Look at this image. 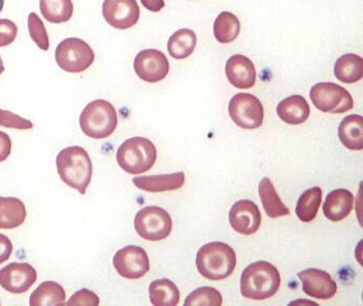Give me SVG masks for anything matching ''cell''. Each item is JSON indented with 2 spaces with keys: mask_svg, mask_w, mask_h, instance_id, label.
<instances>
[{
  "mask_svg": "<svg viewBox=\"0 0 363 306\" xmlns=\"http://www.w3.org/2000/svg\"><path fill=\"white\" fill-rule=\"evenodd\" d=\"M57 169L61 180L84 195L93 176V164L86 149L71 146L57 155Z\"/></svg>",
  "mask_w": 363,
  "mask_h": 306,
  "instance_id": "6da1fadb",
  "label": "cell"
},
{
  "mask_svg": "<svg viewBox=\"0 0 363 306\" xmlns=\"http://www.w3.org/2000/svg\"><path fill=\"white\" fill-rule=\"evenodd\" d=\"M280 273L269 261L250 264L241 276V293L250 300H267L276 295L280 287Z\"/></svg>",
  "mask_w": 363,
  "mask_h": 306,
  "instance_id": "7a4b0ae2",
  "label": "cell"
},
{
  "mask_svg": "<svg viewBox=\"0 0 363 306\" xmlns=\"http://www.w3.org/2000/svg\"><path fill=\"white\" fill-rule=\"evenodd\" d=\"M237 266V255L229 244L220 242L206 244L196 255V267L203 278L220 280L233 274Z\"/></svg>",
  "mask_w": 363,
  "mask_h": 306,
  "instance_id": "3957f363",
  "label": "cell"
},
{
  "mask_svg": "<svg viewBox=\"0 0 363 306\" xmlns=\"http://www.w3.org/2000/svg\"><path fill=\"white\" fill-rule=\"evenodd\" d=\"M116 108L107 100L97 99L90 102L80 115L79 125L88 137L104 140L109 137L118 127Z\"/></svg>",
  "mask_w": 363,
  "mask_h": 306,
  "instance_id": "277c9868",
  "label": "cell"
},
{
  "mask_svg": "<svg viewBox=\"0 0 363 306\" xmlns=\"http://www.w3.org/2000/svg\"><path fill=\"white\" fill-rule=\"evenodd\" d=\"M157 149L148 138L135 137L125 140L116 152V161L123 170L130 174L148 171L156 163Z\"/></svg>",
  "mask_w": 363,
  "mask_h": 306,
  "instance_id": "5b68a950",
  "label": "cell"
},
{
  "mask_svg": "<svg viewBox=\"0 0 363 306\" xmlns=\"http://www.w3.org/2000/svg\"><path fill=\"white\" fill-rule=\"evenodd\" d=\"M55 57L61 69L78 74L94 63L95 53L90 45L82 38H69L58 45Z\"/></svg>",
  "mask_w": 363,
  "mask_h": 306,
  "instance_id": "8992f818",
  "label": "cell"
},
{
  "mask_svg": "<svg viewBox=\"0 0 363 306\" xmlns=\"http://www.w3.org/2000/svg\"><path fill=\"white\" fill-rule=\"evenodd\" d=\"M135 229L143 239L159 242L169 237L173 220L162 208L146 206L135 215Z\"/></svg>",
  "mask_w": 363,
  "mask_h": 306,
  "instance_id": "52a82bcc",
  "label": "cell"
},
{
  "mask_svg": "<svg viewBox=\"0 0 363 306\" xmlns=\"http://www.w3.org/2000/svg\"><path fill=\"white\" fill-rule=\"evenodd\" d=\"M310 99L316 108L331 114H342L354 108L350 91L333 82L316 83L310 89Z\"/></svg>",
  "mask_w": 363,
  "mask_h": 306,
  "instance_id": "ba28073f",
  "label": "cell"
},
{
  "mask_svg": "<svg viewBox=\"0 0 363 306\" xmlns=\"http://www.w3.org/2000/svg\"><path fill=\"white\" fill-rule=\"evenodd\" d=\"M229 115L235 125L246 130L261 127L264 119V108L256 96L239 93L231 98L228 106Z\"/></svg>",
  "mask_w": 363,
  "mask_h": 306,
  "instance_id": "9c48e42d",
  "label": "cell"
},
{
  "mask_svg": "<svg viewBox=\"0 0 363 306\" xmlns=\"http://www.w3.org/2000/svg\"><path fill=\"white\" fill-rule=\"evenodd\" d=\"M113 266L118 273L128 280L143 278L150 271V259L141 246H126L113 257Z\"/></svg>",
  "mask_w": 363,
  "mask_h": 306,
  "instance_id": "30bf717a",
  "label": "cell"
},
{
  "mask_svg": "<svg viewBox=\"0 0 363 306\" xmlns=\"http://www.w3.org/2000/svg\"><path fill=\"white\" fill-rule=\"evenodd\" d=\"M135 72L140 79L146 82L156 83L167 78L169 72V62L162 51L145 49L140 51L135 59Z\"/></svg>",
  "mask_w": 363,
  "mask_h": 306,
  "instance_id": "8fae6325",
  "label": "cell"
},
{
  "mask_svg": "<svg viewBox=\"0 0 363 306\" xmlns=\"http://www.w3.org/2000/svg\"><path fill=\"white\" fill-rule=\"evenodd\" d=\"M37 278V270L30 264L11 263L0 270V286L14 295L28 291Z\"/></svg>",
  "mask_w": 363,
  "mask_h": 306,
  "instance_id": "7c38bea8",
  "label": "cell"
},
{
  "mask_svg": "<svg viewBox=\"0 0 363 306\" xmlns=\"http://www.w3.org/2000/svg\"><path fill=\"white\" fill-rule=\"evenodd\" d=\"M103 15L105 21L116 29H129L139 21V4L137 0H105Z\"/></svg>",
  "mask_w": 363,
  "mask_h": 306,
  "instance_id": "4fadbf2b",
  "label": "cell"
},
{
  "mask_svg": "<svg viewBox=\"0 0 363 306\" xmlns=\"http://www.w3.org/2000/svg\"><path fill=\"white\" fill-rule=\"evenodd\" d=\"M261 212L258 205L250 200L235 202L229 212V222L238 233L252 235L261 225Z\"/></svg>",
  "mask_w": 363,
  "mask_h": 306,
  "instance_id": "5bb4252c",
  "label": "cell"
},
{
  "mask_svg": "<svg viewBox=\"0 0 363 306\" xmlns=\"http://www.w3.org/2000/svg\"><path fill=\"white\" fill-rule=\"evenodd\" d=\"M303 293L315 299L328 300L337 293V283L328 272L310 268L298 273Z\"/></svg>",
  "mask_w": 363,
  "mask_h": 306,
  "instance_id": "9a60e30c",
  "label": "cell"
},
{
  "mask_svg": "<svg viewBox=\"0 0 363 306\" xmlns=\"http://www.w3.org/2000/svg\"><path fill=\"white\" fill-rule=\"evenodd\" d=\"M227 79L237 89H250L256 83L257 72L252 60L243 55H235L225 66Z\"/></svg>",
  "mask_w": 363,
  "mask_h": 306,
  "instance_id": "2e32d148",
  "label": "cell"
},
{
  "mask_svg": "<svg viewBox=\"0 0 363 306\" xmlns=\"http://www.w3.org/2000/svg\"><path fill=\"white\" fill-rule=\"evenodd\" d=\"M184 182L186 174L182 171L159 176H135L133 178V183L138 188L148 193L177 191L184 186Z\"/></svg>",
  "mask_w": 363,
  "mask_h": 306,
  "instance_id": "e0dca14e",
  "label": "cell"
},
{
  "mask_svg": "<svg viewBox=\"0 0 363 306\" xmlns=\"http://www.w3.org/2000/svg\"><path fill=\"white\" fill-rule=\"evenodd\" d=\"M354 195L347 189H335L328 193L323 205L325 217L333 222L343 220L354 208Z\"/></svg>",
  "mask_w": 363,
  "mask_h": 306,
  "instance_id": "ac0fdd59",
  "label": "cell"
},
{
  "mask_svg": "<svg viewBox=\"0 0 363 306\" xmlns=\"http://www.w3.org/2000/svg\"><path fill=\"white\" fill-rule=\"evenodd\" d=\"M277 115L288 125H301L310 115V106L307 100L301 95H293L278 103Z\"/></svg>",
  "mask_w": 363,
  "mask_h": 306,
  "instance_id": "d6986e66",
  "label": "cell"
},
{
  "mask_svg": "<svg viewBox=\"0 0 363 306\" xmlns=\"http://www.w3.org/2000/svg\"><path fill=\"white\" fill-rule=\"evenodd\" d=\"M26 217L24 202L18 198L0 197V230L16 229L25 222Z\"/></svg>",
  "mask_w": 363,
  "mask_h": 306,
  "instance_id": "ffe728a7",
  "label": "cell"
},
{
  "mask_svg": "<svg viewBox=\"0 0 363 306\" xmlns=\"http://www.w3.org/2000/svg\"><path fill=\"white\" fill-rule=\"evenodd\" d=\"M363 118L361 115H350L339 125V138L342 144L350 150L363 149Z\"/></svg>",
  "mask_w": 363,
  "mask_h": 306,
  "instance_id": "44dd1931",
  "label": "cell"
},
{
  "mask_svg": "<svg viewBox=\"0 0 363 306\" xmlns=\"http://www.w3.org/2000/svg\"><path fill=\"white\" fill-rule=\"evenodd\" d=\"M259 195H260L263 208L269 218H279V217L290 215V210L284 205V202L280 199L271 178L265 176L260 181Z\"/></svg>",
  "mask_w": 363,
  "mask_h": 306,
  "instance_id": "7402d4cb",
  "label": "cell"
},
{
  "mask_svg": "<svg viewBox=\"0 0 363 306\" xmlns=\"http://www.w3.org/2000/svg\"><path fill=\"white\" fill-rule=\"evenodd\" d=\"M67 293L59 283L48 280L42 283L31 293L29 304L31 306H52L65 304Z\"/></svg>",
  "mask_w": 363,
  "mask_h": 306,
  "instance_id": "603a6c76",
  "label": "cell"
},
{
  "mask_svg": "<svg viewBox=\"0 0 363 306\" xmlns=\"http://www.w3.org/2000/svg\"><path fill=\"white\" fill-rule=\"evenodd\" d=\"M335 74L343 83L358 82L363 76V60L354 53H346L337 60Z\"/></svg>",
  "mask_w": 363,
  "mask_h": 306,
  "instance_id": "cb8c5ba5",
  "label": "cell"
},
{
  "mask_svg": "<svg viewBox=\"0 0 363 306\" xmlns=\"http://www.w3.org/2000/svg\"><path fill=\"white\" fill-rule=\"evenodd\" d=\"M197 36L191 29H179L174 32L167 42L169 55L176 60H184L190 57L196 48Z\"/></svg>",
  "mask_w": 363,
  "mask_h": 306,
  "instance_id": "d4e9b609",
  "label": "cell"
},
{
  "mask_svg": "<svg viewBox=\"0 0 363 306\" xmlns=\"http://www.w3.org/2000/svg\"><path fill=\"white\" fill-rule=\"evenodd\" d=\"M150 299L155 306H175L179 304L180 293L169 278L156 280L150 285Z\"/></svg>",
  "mask_w": 363,
  "mask_h": 306,
  "instance_id": "484cf974",
  "label": "cell"
},
{
  "mask_svg": "<svg viewBox=\"0 0 363 306\" xmlns=\"http://www.w3.org/2000/svg\"><path fill=\"white\" fill-rule=\"evenodd\" d=\"M241 23L233 13L224 11L214 21L213 33L220 44H228L239 36Z\"/></svg>",
  "mask_w": 363,
  "mask_h": 306,
  "instance_id": "4316f807",
  "label": "cell"
},
{
  "mask_svg": "<svg viewBox=\"0 0 363 306\" xmlns=\"http://www.w3.org/2000/svg\"><path fill=\"white\" fill-rule=\"evenodd\" d=\"M40 8L44 18L52 23H67L74 13L72 0H40Z\"/></svg>",
  "mask_w": 363,
  "mask_h": 306,
  "instance_id": "83f0119b",
  "label": "cell"
},
{
  "mask_svg": "<svg viewBox=\"0 0 363 306\" xmlns=\"http://www.w3.org/2000/svg\"><path fill=\"white\" fill-rule=\"evenodd\" d=\"M322 203V189L315 186L307 189L299 197L296 205V215L303 222H311L318 215Z\"/></svg>",
  "mask_w": 363,
  "mask_h": 306,
  "instance_id": "f1b7e54d",
  "label": "cell"
},
{
  "mask_svg": "<svg viewBox=\"0 0 363 306\" xmlns=\"http://www.w3.org/2000/svg\"><path fill=\"white\" fill-rule=\"evenodd\" d=\"M223 297L220 291L213 287H201L191 293L184 301V305H210L220 306Z\"/></svg>",
  "mask_w": 363,
  "mask_h": 306,
  "instance_id": "f546056e",
  "label": "cell"
},
{
  "mask_svg": "<svg viewBox=\"0 0 363 306\" xmlns=\"http://www.w3.org/2000/svg\"><path fill=\"white\" fill-rule=\"evenodd\" d=\"M28 30L33 42L38 45L42 50L48 51L50 49V38H48V30L39 15L31 12L28 15Z\"/></svg>",
  "mask_w": 363,
  "mask_h": 306,
  "instance_id": "4dcf8cb0",
  "label": "cell"
},
{
  "mask_svg": "<svg viewBox=\"0 0 363 306\" xmlns=\"http://www.w3.org/2000/svg\"><path fill=\"white\" fill-rule=\"evenodd\" d=\"M0 125L16 130H30L33 128V123L28 119L1 108H0Z\"/></svg>",
  "mask_w": 363,
  "mask_h": 306,
  "instance_id": "1f68e13d",
  "label": "cell"
},
{
  "mask_svg": "<svg viewBox=\"0 0 363 306\" xmlns=\"http://www.w3.org/2000/svg\"><path fill=\"white\" fill-rule=\"evenodd\" d=\"M65 304L69 306H99V298L92 290L82 288L74 293Z\"/></svg>",
  "mask_w": 363,
  "mask_h": 306,
  "instance_id": "d6a6232c",
  "label": "cell"
},
{
  "mask_svg": "<svg viewBox=\"0 0 363 306\" xmlns=\"http://www.w3.org/2000/svg\"><path fill=\"white\" fill-rule=\"evenodd\" d=\"M18 26L10 19H0V47L9 46L18 36Z\"/></svg>",
  "mask_w": 363,
  "mask_h": 306,
  "instance_id": "836d02e7",
  "label": "cell"
},
{
  "mask_svg": "<svg viewBox=\"0 0 363 306\" xmlns=\"http://www.w3.org/2000/svg\"><path fill=\"white\" fill-rule=\"evenodd\" d=\"M13 246L8 236L0 234V265L7 261L11 256Z\"/></svg>",
  "mask_w": 363,
  "mask_h": 306,
  "instance_id": "e575fe53",
  "label": "cell"
},
{
  "mask_svg": "<svg viewBox=\"0 0 363 306\" xmlns=\"http://www.w3.org/2000/svg\"><path fill=\"white\" fill-rule=\"evenodd\" d=\"M12 142L10 136L5 132L0 131V163L5 162L11 153Z\"/></svg>",
  "mask_w": 363,
  "mask_h": 306,
  "instance_id": "d590c367",
  "label": "cell"
},
{
  "mask_svg": "<svg viewBox=\"0 0 363 306\" xmlns=\"http://www.w3.org/2000/svg\"><path fill=\"white\" fill-rule=\"evenodd\" d=\"M142 4L144 8L152 12H159L164 8V0H141Z\"/></svg>",
  "mask_w": 363,
  "mask_h": 306,
  "instance_id": "8d00e7d4",
  "label": "cell"
},
{
  "mask_svg": "<svg viewBox=\"0 0 363 306\" xmlns=\"http://www.w3.org/2000/svg\"><path fill=\"white\" fill-rule=\"evenodd\" d=\"M5 72V66H4L3 59L0 57V74Z\"/></svg>",
  "mask_w": 363,
  "mask_h": 306,
  "instance_id": "74e56055",
  "label": "cell"
},
{
  "mask_svg": "<svg viewBox=\"0 0 363 306\" xmlns=\"http://www.w3.org/2000/svg\"><path fill=\"white\" fill-rule=\"evenodd\" d=\"M4 4H5V0H0V12L3 11Z\"/></svg>",
  "mask_w": 363,
  "mask_h": 306,
  "instance_id": "f35d334b",
  "label": "cell"
}]
</instances>
